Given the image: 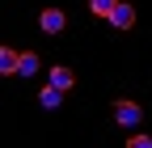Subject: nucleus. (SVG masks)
Returning a JSON list of instances; mask_svg holds the SVG:
<instances>
[{
  "instance_id": "nucleus-7",
  "label": "nucleus",
  "mask_w": 152,
  "mask_h": 148,
  "mask_svg": "<svg viewBox=\"0 0 152 148\" xmlns=\"http://www.w3.org/2000/svg\"><path fill=\"white\" fill-rule=\"evenodd\" d=\"M38 102H42L47 110H55V106H59V102H64V89H59V85H47V89H42V93H38Z\"/></svg>"
},
{
  "instance_id": "nucleus-9",
  "label": "nucleus",
  "mask_w": 152,
  "mask_h": 148,
  "mask_svg": "<svg viewBox=\"0 0 152 148\" xmlns=\"http://www.w3.org/2000/svg\"><path fill=\"white\" fill-rule=\"evenodd\" d=\"M127 148H152V136H148V131H135V136H127Z\"/></svg>"
},
{
  "instance_id": "nucleus-8",
  "label": "nucleus",
  "mask_w": 152,
  "mask_h": 148,
  "mask_svg": "<svg viewBox=\"0 0 152 148\" xmlns=\"http://www.w3.org/2000/svg\"><path fill=\"white\" fill-rule=\"evenodd\" d=\"M114 4H118V0H89V13H93V17H110Z\"/></svg>"
},
{
  "instance_id": "nucleus-6",
  "label": "nucleus",
  "mask_w": 152,
  "mask_h": 148,
  "mask_svg": "<svg viewBox=\"0 0 152 148\" xmlns=\"http://www.w3.org/2000/svg\"><path fill=\"white\" fill-rule=\"evenodd\" d=\"M38 68H42V59H38L34 51H21V68H17V76H34Z\"/></svg>"
},
{
  "instance_id": "nucleus-5",
  "label": "nucleus",
  "mask_w": 152,
  "mask_h": 148,
  "mask_svg": "<svg viewBox=\"0 0 152 148\" xmlns=\"http://www.w3.org/2000/svg\"><path fill=\"white\" fill-rule=\"evenodd\" d=\"M51 85H59L64 93H68V89L76 85V72H72V68H64V64H55V68H51Z\"/></svg>"
},
{
  "instance_id": "nucleus-1",
  "label": "nucleus",
  "mask_w": 152,
  "mask_h": 148,
  "mask_svg": "<svg viewBox=\"0 0 152 148\" xmlns=\"http://www.w3.org/2000/svg\"><path fill=\"white\" fill-rule=\"evenodd\" d=\"M140 119H144V110H140L135 102H114V123H123V127H140Z\"/></svg>"
},
{
  "instance_id": "nucleus-3",
  "label": "nucleus",
  "mask_w": 152,
  "mask_h": 148,
  "mask_svg": "<svg viewBox=\"0 0 152 148\" xmlns=\"http://www.w3.org/2000/svg\"><path fill=\"white\" fill-rule=\"evenodd\" d=\"M38 26H42V34H59V30L68 26V17H64L59 9H42V17H38Z\"/></svg>"
},
{
  "instance_id": "nucleus-4",
  "label": "nucleus",
  "mask_w": 152,
  "mask_h": 148,
  "mask_svg": "<svg viewBox=\"0 0 152 148\" xmlns=\"http://www.w3.org/2000/svg\"><path fill=\"white\" fill-rule=\"evenodd\" d=\"M17 68H21V51H13V47H0V72H4V76H13Z\"/></svg>"
},
{
  "instance_id": "nucleus-2",
  "label": "nucleus",
  "mask_w": 152,
  "mask_h": 148,
  "mask_svg": "<svg viewBox=\"0 0 152 148\" xmlns=\"http://www.w3.org/2000/svg\"><path fill=\"white\" fill-rule=\"evenodd\" d=\"M106 21H110L114 30H131V26H135V9H131L127 0H118V4H114V13L106 17Z\"/></svg>"
}]
</instances>
